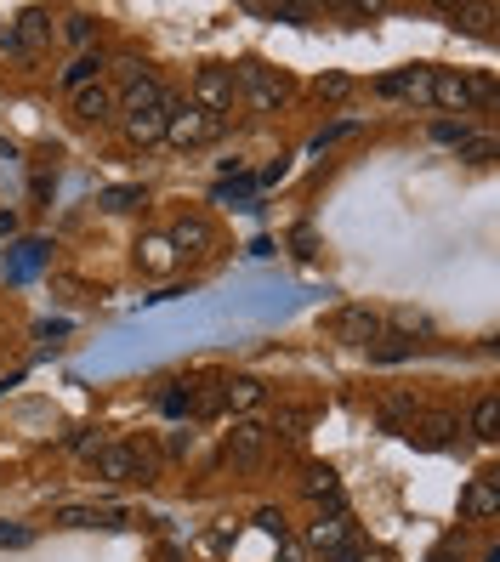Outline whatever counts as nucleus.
<instances>
[{"instance_id":"8","label":"nucleus","mask_w":500,"mask_h":562,"mask_svg":"<svg viewBox=\"0 0 500 562\" xmlns=\"http://www.w3.org/2000/svg\"><path fill=\"white\" fill-rule=\"evenodd\" d=\"M114 103H120V114H160V108H171V91L154 74H137V80H125V91Z\"/></svg>"},{"instance_id":"2","label":"nucleus","mask_w":500,"mask_h":562,"mask_svg":"<svg viewBox=\"0 0 500 562\" xmlns=\"http://www.w3.org/2000/svg\"><path fill=\"white\" fill-rule=\"evenodd\" d=\"M239 86H245V103L256 108V114H279L290 97V80L279 69H268V63H245L239 69Z\"/></svg>"},{"instance_id":"31","label":"nucleus","mask_w":500,"mask_h":562,"mask_svg":"<svg viewBox=\"0 0 500 562\" xmlns=\"http://www.w3.org/2000/svg\"><path fill=\"white\" fill-rule=\"evenodd\" d=\"M347 131H353V120H336V125H324L319 137H313V148H330V142H336V137H347Z\"/></svg>"},{"instance_id":"23","label":"nucleus","mask_w":500,"mask_h":562,"mask_svg":"<svg viewBox=\"0 0 500 562\" xmlns=\"http://www.w3.org/2000/svg\"><path fill=\"white\" fill-rule=\"evenodd\" d=\"M57 523H63V528H97V523H103V511H86V506H63V511H57Z\"/></svg>"},{"instance_id":"29","label":"nucleus","mask_w":500,"mask_h":562,"mask_svg":"<svg viewBox=\"0 0 500 562\" xmlns=\"http://www.w3.org/2000/svg\"><path fill=\"white\" fill-rule=\"evenodd\" d=\"M347 91H353L347 74H324V80H319V97H347Z\"/></svg>"},{"instance_id":"27","label":"nucleus","mask_w":500,"mask_h":562,"mask_svg":"<svg viewBox=\"0 0 500 562\" xmlns=\"http://www.w3.org/2000/svg\"><path fill=\"white\" fill-rule=\"evenodd\" d=\"M432 137L438 142H466L472 131H466V120H444V125H432Z\"/></svg>"},{"instance_id":"1","label":"nucleus","mask_w":500,"mask_h":562,"mask_svg":"<svg viewBox=\"0 0 500 562\" xmlns=\"http://www.w3.org/2000/svg\"><path fill=\"white\" fill-rule=\"evenodd\" d=\"M432 103L444 108V114H472V108L495 103V86L489 80H466L455 69H438L432 74Z\"/></svg>"},{"instance_id":"28","label":"nucleus","mask_w":500,"mask_h":562,"mask_svg":"<svg viewBox=\"0 0 500 562\" xmlns=\"http://www.w3.org/2000/svg\"><path fill=\"white\" fill-rule=\"evenodd\" d=\"M324 562H364V545H358V540H341L336 551H324Z\"/></svg>"},{"instance_id":"20","label":"nucleus","mask_w":500,"mask_h":562,"mask_svg":"<svg viewBox=\"0 0 500 562\" xmlns=\"http://www.w3.org/2000/svg\"><path fill=\"white\" fill-rule=\"evenodd\" d=\"M125 137L137 142V148L160 142L165 137V108H160V114H125Z\"/></svg>"},{"instance_id":"4","label":"nucleus","mask_w":500,"mask_h":562,"mask_svg":"<svg viewBox=\"0 0 500 562\" xmlns=\"http://www.w3.org/2000/svg\"><path fill=\"white\" fill-rule=\"evenodd\" d=\"M91 466H97V477L103 483H131V477H148V460L137 443H103L97 455H91Z\"/></svg>"},{"instance_id":"6","label":"nucleus","mask_w":500,"mask_h":562,"mask_svg":"<svg viewBox=\"0 0 500 562\" xmlns=\"http://www.w3.org/2000/svg\"><path fill=\"white\" fill-rule=\"evenodd\" d=\"M268 449H273V432L256 421V415H239V421H233V432H228V460L233 466H256Z\"/></svg>"},{"instance_id":"14","label":"nucleus","mask_w":500,"mask_h":562,"mask_svg":"<svg viewBox=\"0 0 500 562\" xmlns=\"http://www.w3.org/2000/svg\"><path fill=\"white\" fill-rule=\"evenodd\" d=\"M114 91L108 86H86V91H74V120H86V125H103V120H114Z\"/></svg>"},{"instance_id":"5","label":"nucleus","mask_w":500,"mask_h":562,"mask_svg":"<svg viewBox=\"0 0 500 562\" xmlns=\"http://www.w3.org/2000/svg\"><path fill=\"white\" fill-rule=\"evenodd\" d=\"M233 97H239V86H233V74L228 69H199L194 74V108L199 114H211V120H222V114H228L233 108Z\"/></svg>"},{"instance_id":"10","label":"nucleus","mask_w":500,"mask_h":562,"mask_svg":"<svg viewBox=\"0 0 500 562\" xmlns=\"http://www.w3.org/2000/svg\"><path fill=\"white\" fill-rule=\"evenodd\" d=\"M461 511L472 517V523H489V517L500 511V483L495 477H472L466 494H461Z\"/></svg>"},{"instance_id":"9","label":"nucleus","mask_w":500,"mask_h":562,"mask_svg":"<svg viewBox=\"0 0 500 562\" xmlns=\"http://www.w3.org/2000/svg\"><path fill=\"white\" fill-rule=\"evenodd\" d=\"M165 239H171V250H177V256H205V250L216 245V228L205 222V216H177Z\"/></svg>"},{"instance_id":"18","label":"nucleus","mask_w":500,"mask_h":562,"mask_svg":"<svg viewBox=\"0 0 500 562\" xmlns=\"http://www.w3.org/2000/svg\"><path fill=\"white\" fill-rule=\"evenodd\" d=\"M302 494L307 500H341V477L330 472L324 460H313V466L302 472Z\"/></svg>"},{"instance_id":"12","label":"nucleus","mask_w":500,"mask_h":562,"mask_svg":"<svg viewBox=\"0 0 500 562\" xmlns=\"http://www.w3.org/2000/svg\"><path fill=\"white\" fill-rule=\"evenodd\" d=\"M12 40H18L29 57H40V46L52 40V18L40 12V6H29V12H18V23H12Z\"/></svg>"},{"instance_id":"17","label":"nucleus","mask_w":500,"mask_h":562,"mask_svg":"<svg viewBox=\"0 0 500 562\" xmlns=\"http://www.w3.org/2000/svg\"><path fill=\"white\" fill-rule=\"evenodd\" d=\"M97 74H103V57H97V52H80V57H74V63H69V69L57 74V80H63V91H69V97H74V91L97 86Z\"/></svg>"},{"instance_id":"30","label":"nucleus","mask_w":500,"mask_h":562,"mask_svg":"<svg viewBox=\"0 0 500 562\" xmlns=\"http://www.w3.org/2000/svg\"><path fill=\"white\" fill-rule=\"evenodd\" d=\"M256 523L268 528V534H279V540H285V511H273V506H262V511H256Z\"/></svg>"},{"instance_id":"19","label":"nucleus","mask_w":500,"mask_h":562,"mask_svg":"<svg viewBox=\"0 0 500 562\" xmlns=\"http://www.w3.org/2000/svg\"><path fill=\"white\" fill-rule=\"evenodd\" d=\"M472 438H483V443H495V432H500V398L495 392H483L478 404H472Z\"/></svg>"},{"instance_id":"15","label":"nucleus","mask_w":500,"mask_h":562,"mask_svg":"<svg viewBox=\"0 0 500 562\" xmlns=\"http://www.w3.org/2000/svg\"><path fill=\"white\" fill-rule=\"evenodd\" d=\"M375 91H381V97H415V103H421V97H432V69H398Z\"/></svg>"},{"instance_id":"34","label":"nucleus","mask_w":500,"mask_h":562,"mask_svg":"<svg viewBox=\"0 0 500 562\" xmlns=\"http://www.w3.org/2000/svg\"><path fill=\"white\" fill-rule=\"evenodd\" d=\"M285 562H302V545H285Z\"/></svg>"},{"instance_id":"25","label":"nucleus","mask_w":500,"mask_h":562,"mask_svg":"<svg viewBox=\"0 0 500 562\" xmlns=\"http://www.w3.org/2000/svg\"><path fill=\"white\" fill-rule=\"evenodd\" d=\"M461 154L472 159V165H489V159H495V137H466Z\"/></svg>"},{"instance_id":"26","label":"nucleus","mask_w":500,"mask_h":562,"mask_svg":"<svg viewBox=\"0 0 500 562\" xmlns=\"http://www.w3.org/2000/svg\"><path fill=\"white\" fill-rule=\"evenodd\" d=\"M302 426H307V415H302V409H279V421H273L268 432H285V438H302Z\"/></svg>"},{"instance_id":"21","label":"nucleus","mask_w":500,"mask_h":562,"mask_svg":"<svg viewBox=\"0 0 500 562\" xmlns=\"http://www.w3.org/2000/svg\"><path fill=\"white\" fill-rule=\"evenodd\" d=\"M143 205V188H131V182H120V188H103L97 194V211H108V216H125V211H137Z\"/></svg>"},{"instance_id":"22","label":"nucleus","mask_w":500,"mask_h":562,"mask_svg":"<svg viewBox=\"0 0 500 562\" xmlns=\"http://www.w3.org/2000/svg\"><path fill=\"white\" fill-rule=\"evenodd\" d=\"M410 341H404V335H381V347H375V364H404V358H410Z\"/></svg>"},{"instance_id":"3","label":"nucleus","mask_w":500,"mask_h":562,"mask_svg":"<svg viewBox=\"0 0 500 562\" xmlns=\"http://www.w3.org/2000/svg\"><path fill=\"white\" fill-rule=\"evenodd\" d=\"M216 131H222V120H211V114H199V108H165V142L171 148H199V142H211Z\"/></svg>"},{"instance_id":"13","label":"nucleus","mask_w":500,"mask_h":562,"mask_svg":"<svg viewBox=\"0 0 500 562\" xmlns=\"http://www.w3.org/2000/svg\"><path fill=\"white\" fill-rule=\"evenodd\" d=\"M137 262H143V273L165 279V273L177 267V250H171V239H165V233H143V239H137Z\"/></svg>"},{"instance_id":"33","label":"nucleus","mask_w":500,"mask_h":562,"mask_svg":"<svg viewBox=\"0 0 500 562\" xmlns=\"http://www.w3.org/2000/svg\"><path fill=\"white\" fill-rule=\"evenodd\" d=\"M0 545H29V528H0Z\"/></svg>"},{"instance_id":"24","label":"nucleus","mask_w":500,"mask_h":562,"mask_svg":"<svg viewBox=\"0 0 500 562\" xmlns=\"http://www.w3.org/2000/svg\"><path fill=\"white\" fill-rule=\"evenodd\" d=\"M63 35H69V40H74V46H86V40H91V35H97V18H91V12H74V18H69V23H63Z\"/></svg>"},{"instance_id":"7","label":"nucleus","mask_w":500,"mask_h":562,"mask_svg":"<svg viewBox=\"0 0 500 562\" xmlns=\"http://www.w3.org/2000/svg\"><path fill=\"white\" fill-rule=\"evenodd\" d=\"M330 330H336V341H347V347H370V341H381V313H375V307H341V313L330 318Z\"/></svg>"},{"instance_id":"16","label":"nucleus","mask_w":500,"mask_h":562,"mask_svg":"<svg viewBox=\"0 0 500 562\" xmlns=\"http://www.w3.org/2000/svg\"><path fill=\"white\" fill-rule=\"evenodd\" d=\"M341 540H353V523H347V511H330V517H319V523L307 528V545H313V551H336Z\"/></svg>"},{"instance_id":"11","label":"nucleus","mask_w":500,"mask_h":562,"mask_svg":"<svg viewBox=\"0 0 500 562\" xmlns=\"http://www.w3.org/2000/svg\"><path fill=\"white\" fill-rule=\"evenodd\" d=\"M222 404L239 409V415H250V409L268 404V387H262L256 375H228V381H222Z\"/></svg>"},{"instance_id":"32","label":"nucleus","mask_w":500,"mask_h":562,"mask_svg":"<svg viewBox=\"0 0 500 562\" xmlns=\"http://www.w3.org/2000/svg\"><path fill=\"white\" fill-rule=\"evenodd\" d=\"M273 18H279V23H307V18H313V12H307V6H279Z\"/></svg>"}]
</instances>
